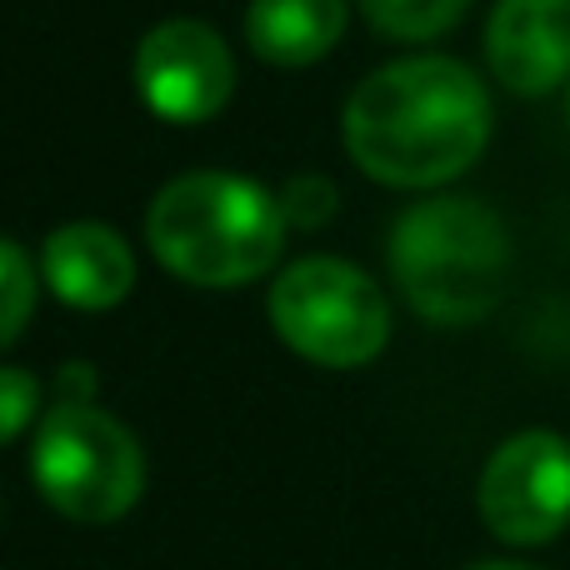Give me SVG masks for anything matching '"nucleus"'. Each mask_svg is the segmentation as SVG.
Wrapping results in <instances>:
<instances>
[{"mask_svg": "<svg viewBox=\"0 0 570 570\" xmlns=\"http://www.w3.org/2000/svg\"><path fill=\"white\" fill-rule=\"evenodd\" d=\"M491 140V96L445 56L395 60L355 86L345 106V146L365 176L385 186H441L475 166Z\"/></svg>", "mask_w": 570, "mask_h": 570, "instance_id": "f257e3e1", "label": "nucleus"}, {"mask_svg": "<svg viewBox=\"0 0 570 570\" xmlns=\"http://www.w3.org/2000/svg\"><path fill=\"white\" fill-rule=\"evenodd\" d=\"M146 236L170 276L190 285H246L281 256L285 210L281 196L256 180L196 170L156 196L146 210Z\"/></svg>", "mask_w": 570, "mask_h": 570, "instance_id": "f03ea898", "label": "nucleus"}, {"mask_svg": "<svg viewBox=\"0 0 570 570\" xmlns=\"http://www.w3.org/2000/svg\"><path fill=\"white\" fill-rule=\"evenodd\" d=\"M391 266L425 321L471 325L485 321L511 285V236L481 200L435 196L395 220Z\"/></svg>", "mask_w": 570, "mask_h": 570, "instance_id": "7ed1b4c3", "label": "nucleus"}, {"mask_svg": "<svg viewBox=\"0 0 570 570\" xmlns=\"http://www.w3.org/2000/svg\"><path fill=\"white\" fill-rule=\"evenodd\" d=\"M30 475L60 515L80 525H106L140 501L146 455L116 415L86 401H60L36 431Z\"/></svg>", "mask_w": 570, "mask_h": 570, "instance_id": "20e7f679", "label": "nucleus"}, {"mask_svg": "<svg viewBox=\"0 0 570 570\" xmlns=\"http://www.w3.org/2000/svg\"><path fill=\"white\" fill-rule=\"evenodd\" d=\"M271 321L295 355L315 365L351 371L385 351L391 311L365 271L331 256L295 261L271 291Z\"/></svg>", "mask_w": 570, "mask_h": 570, "instance_id": "39448f33", "label": "nucleus"}, {"mask_svg": "<svg viewBox=\"0 0 570 570\" xmlns=\"http://www.w3.org/2000/svg\"><path fill=\"white\" fill-rule=\"evenodd\" d=\"M481 515L511 546H546L570 525V441L521 431L485 461Z\"/></svg>", "mask_w": 570, "mask_h": 570, "instance_id": "423d86ee", "label": "nucleus"}, {"mask_svg": "<svg viewBox=\"0 0 570 570\" xmlns=\"http://www.w3.org/2000/svg\"><path fill=\"white\" fill-rule=\"evenodd\" d=\"M140 100L170 126L210 120L236 90V60L206 20H166L136 50Z\"/></svg>", "mask_w": 570, "mask_h": 570, "instance_id": "0eeeda50", "label": "nucleus"}, {"mask_svg": "<svg viewBox=\"0 0 570 570\" xmlns=\"http://www.w3.org/2000/svg\"><path fill=\"white\" fill-rule=\"evenodd\" d=\"M485 56L515 96H546L570 76V0H501L485 26Z\"/></svg>", "mask_w": 570, "mask_h": 570, "instance_id": "6e6552de", "label": "nucleus"}, {"mask_svg": "<svg viewBox=\"0 0 570 570\" xmlns=\"http://www.w3.org/2000/svg\"><path fill=\"white\" fill-rule=\"evenodd\" d=\"M40 271H46L50 291L76 311H110L136 285L130 246L110 226H96V220L60 226L40 250Z\"/></svg>", "mask_w": 570, "mask_h": 570, "instance_id": "1a4fd4ad", "label": "nucleus"}, {"mask_svg": "<svg viewBox=\"0 0 570 570\" xmlns=\"http://www.w3.org/2000/svg\"><path fill=\"white\" fill-rule=\"evenodd\" d=\"M345 0H250L246 36L271 66H311L341 40Z\"/></svg>", "mask_w": 570, "mask_h": 570, "instance_id": "9d476101", "label": "nucleus"}, {"mask_svg": "<svg viewBox=\"0 0 570 570\" xmlns=\"http://www.w3.org/2000/svg\"><path fill=\"white\" fill-rule=\"evenodd\" d=\"M471 0H361L365 20L391 40H431L445 36L465 16Z\"/></svg>", "mask_w": 570, "mask_h": 570, "instance_id": "9b49d317", "label": "nucleus"}, {"mask_svg": "<svg viewBox=\"0 0 570 570\" xmlns=\"http://www.w3.org/2000/svg\"><path fill=\"white\" fill-rule=\"evenodd\" d=\"M30 311H36V276L20 246L0 240V351L26 331Z\"/></svg>", "mask_w": 570, "mask_h": 570, "instance_id": "f8f14e48", "label": "nucleus"}, {"mask_svg": "<svg viewBox=\"0 0 570 570\" xmlns=\"http://www.w3.org/2000/svg\"><path fill=\"white\" fill-rule=\"evenodd\" d=\"M36 405H40V385L30 381L26 371L0 365V445L16 441V435L26 431L30 415H36Z\"/></svg>", "mask_w": 570, "mask_h": 570, "instance_id": "ddd939ff", "label": "nucleus"}, {"mask_svg": "<svg viewBox=\"0 0 570 570\" xmlns=\"http://www.w3.org/2000/svg\"><path fill=\"white\" fill-rule=\"evenodd\" d=\"M285 220H301V226H321L325 216L335 210V190L331 180H291L281 196Z\"/></svg>", "mask_w": 570, "mask_h": 570, "instance_id": "4468645a", "label": "nucleus"}, {"mask_svg": "<svg viewBox=\"0 0 570 570\" xmlns=\"http://www.w3.org/2000/svg\"><path fill=\"white\" fill-rule=\"evenodd\" d=\"M471 570H535V566H521V561H481V566H471Z\"/></svg>", "mask_w": 570, "mask_h": 570, "instance_id": "2eb2a0df", "label": "nucleus"}, {"mask_svg": "<svg viewBox=\"0 0 570 570\" xmlns=\"http://www.w3.org/2000/svg\"><path fill=\"white\" fill-rule=\"evenodd\" d=\"M566 120H570V96H566Z\"/></svg>", "mask_w": 570, "mask_h": 570, "instance_id": "dca6fc26", "label": "nucleus"}]
</instances>
